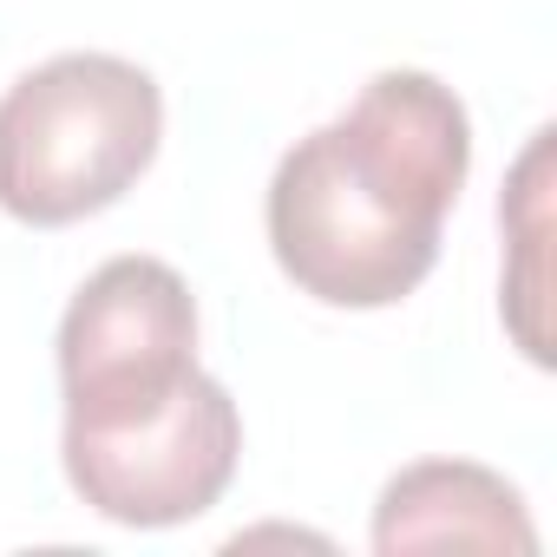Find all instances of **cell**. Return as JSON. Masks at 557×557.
<instances>
[{"mask_svg": "<svg viewBox=\"0 0 557 557\" xmlns=\"http://www.w3.org/2000/svg\"><path fill=\"white\" fill-rule=\"evenodd\" d=\"M472 164V125L433 73H374L355 106L296 138L269 177V249L329 309H387L440 262L446 210Z\"/></svg>", "mask_w": 557, "mask_h": 557, "instance_id": "1", "label": "cell"}, {"mask_svg": "<svg viewBox=\"0 0 557 557\" xmlns=\"http://www.w3.org/2000/svg\"><path fill=\"white\" fill-rule=\"evenodd\" d=\"M164 138L158 79L119 53H60L0 99V210L60 230L119 203Z\"/></svg>", "mask_w": 557, "mask_h": 557, "instance_id": "2", "label": "cell"}, {"mask_svg": "<svg viewBox=\"0 0 557 557\" xmlns=\"http://www.w3.org/2000/svg\"><path fill=\"white\" fill-rule=\"evenodd\" d=\"M197 374V302L158 256H112L60 322L66 426L158 413Z\"/></svg>", "mask_w": 557, "mask_h": 557, "instance_id": "3", "label": "cell"}, {"mask_svg": "<svg viewBox=\"0 0 557 557\" xmlns=\"http://www.w3.org/2000/svg\"><path fill=\"white\" fill-rule=\"evenodd\" d=\"M243 420L223 381L203 368L158 407L119 426H66V479L112 524H184L203 518L236 479Z\"/></svg>", "mask_w": 557, "mask_h": 557, "instance_id": "4", "label": "cell"}, {"mask_svg": "<svg viewBox=\"0 0 557 557\" xmlns=\"http://www.w3.org/2000/svg\"><path fill=\"white\" fill-rule=\"evenodd\" d=\"M374 550H537V531L524 518V498L466 459H420L387 479L374 505Z\"/></svg>", "mask_w": 557, "mask_h": 557, "instance_id": "5", "label": "cell"}]
</instances>
